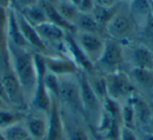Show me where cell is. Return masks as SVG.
Instances as JSON below:
<instances>
[{
    "instance_id": "36",
    "label": "cell",
    "mask_w": 153,
    "mask_h": 140,
    "mask_svg": "<svg viewBox=\"0 0 153 140\" xmlns=\"http://www.w3.org/2000/svg\"><path fill=\"white\" fill-rule=\"evenodd\" d=\"M7 108H9V105H7L4 100H2L1 98H0V110H2V109H7Z\"/></svg>"
},
{
    "instance_id": "19",
    "label": "cell",
    "mask_w": 153,
    "mask_h": 140,
    "mask_svg": "<svg viewBox=\"0 0 153 140\" xmlns=\"http://www.w3.org/2000/svg\"><path fill=\"white\" fill-rule=\"evenodd\" d=\"M74 27L76 32H88V34H94L101 36L102 26L97 22L92 14H82L79 13L78 18L74 22Z\"/></svg>"
},
{
    "instance_id": "39",
    "label": "cell",
    "mask_w": 153,
    "mask_h": 140,
    "mask_svg": "<svg viewBox=\"0 0 153 140\" xmlns=\"http://www.w3.org/2000/svg\"><path fill=\"white\" fill-rule=\"evenodd\" d=\"M151 125H152V127H153V111H152V120H151Z\"/></svg>"
},
{
    "instance_id": "28",
    "label": "cell",
    "mask_w": 153,
    "mask_h": 140,
    "mask_svg": "<svg viewBox=\"0 0 153 140\" xmlns=\"http://www.w3.org/2000/svg\"><path fill=\"white\" fill-rule=\"evenodd\" d=\"M44 84L48 93L51 94V96L58 98V95H59V85H60L59 77H57V75L47 71L44 77Z\"/></svg>"
},
{
    "instance_id": "20",
    "label": "cell",
    "mask_w": 153,
    "mask_h": 140,
    "mask_svg": "<svg viewBox=\"0 0 153 140\" xmlns=\"http://www.w3.org/2000/svg\"><path fill=\"white\" fill-rule=\"evenodd\" d=\"M18 11V10H17ZM24 18L25 20L28 22L30 24H32L34 27L42 24L43 22H46V16H45L44 11L42 10V7H40V4H36L33 5V7H26L24 10H21V11H18Z\"/></svg>"
},
{
    "instance_id": "14",
    "label": "cell",
    "mask_w": 153,
    "mask_h": 140,
    "mask_svg": "<svg viewBox=\"0 0 153 140\" xmlns=\"http://www.w3.org/2000/svg\"><path fill=\"white\" fill-rule=\"evenodd\" d=\"M36 30L38 32L39 36L41 37L44 43H51L55 46H64L65 42V32L56 24L51 22H43L42 24L36 26Z\"/></svg>"
},
{
    "instance_id": "1",
    "label": "cell",
    "mask_w": 153,
    "mask_h": 140,
    "mask_svg": "<svg viewBox=\"0 0 153 140\" xmlns=\"http://www.w3.org/2000/svg\"><path fill=\"white\" fill-rule=\"evenodd\" d=\"M7 57L12 72L23 88L26 97H32L37 84V71L34 53L7 42Z\"/></svg>"
},
{
    "instance_id": "13",
    "label": "cell",
    "mask_w": 153,
    "mask_h": 140,
    "mask_svg": "<svg viewBox=\"0 0 153 140\" xmlns=\"http://www.w3.org/2000/svg\"><path fill=\"white\" fill-rule=\"evenodd\" d=\"M123 62V50L120 44L114 40H109L105 42V47L98 63L105 68H112V71H115Z\"/></svg>"
},
{
    "instance_id": "17",
    "label": "cell",
    "mask_w": 153,
    "mask_h": 140,
    "mask_svg": "<svg viewBox=\"0 0 153 140\" xmlns=\"http://www.w3.org/2000/svg\"><path fill=\"white\" fill-rule=\"evenodd\" d=\"M130 98H131V102L133 104L135 122L137 121L142 125H151L153 108H151L146 102V100L143 99L140 96L136 95L135 93L132 96H130Z\"/></svg>"
},
{
    "instance_id": "31",
    "label": "cell",
    "mask_w": 153,
    "mask_h": 140,
    "mask_svg": "<svg viewBox=\"0 0 153 140\" xmlns=\"http://www.w3.org/2000/svg\"><path fill=\"white\" fill-rule=\"evenodd\" d=\"M120 140H140V139L135 135V133H134V131L132 129L122 127Z\"/></svg>"
},
{
    "instance_id": "3",
    "label": "cell",
    "mask_w": 153,
    "mask_h": 140,
    "mask_svg": "<svg viewBox=\"0 0 153 140\" xmlns=\"http://www.w3.org/2000/svg\"><path fill=\"white\" fill-rule=\"evenodd\" d=\"M59 81L60 85L59 95H58L59 102L64 105L72 112L78 113V114H84L78 79L72 80L71 75H69V77H59Z\"/></svg>"
},
{
    "instance_id": "30",
    "label": "cell",
    "mask_w": 153,
    "mask_h": 140,
    "mask_svg": "<svg viewBox=\"0 0 153 140\" xmlns=\"http://www.w3.org/2000/svg\"><path fill=\"white\" fill-rule=\"evenodd\" d=\"M94 7H96L94 0H82L78 7V11L82 14H91Z\"/></svg>"
},
{
    "instance_id": "40",
    "label": "cell",
    "mask_w": 153,
    "mask_h": 140,
    "mask_svg": "<svg viewBox=\"0 0 153 140\" xmlns=\"http://www.w3.org/2000/svg\"><path fill=\"white\" fill-rule=\"evenodd\" d=\"M51 1H65V0H51Z\"/></svg>"
},
{
    "instance_id": "18",
    "label": "cell",
    "mask_w": 153,
    "mask_h": 140,
    "mask_svg": "<svg viewBox=\"0 0 153 140\" xmlns=\"http://www.w3.org/2000/svg\"><path fill=\"white\" fill-rule=\"evenodd\" d=\"M132 63L133 68L152 70L153 53L145 45H138L132 51Z\"/></svg>"
},
{
    "instance_id": "10",
    "label": "cell",
    "mask_w": 153,
    "mask_h": 140,
    "mask_svg": "<svg viewBox=\"0 0 153 140\" xmlns=\"http://www.w3.org/2000/svg\"><path fill=\"white\" fill-rule=\"evenodd\" d=\"M25 125L30 137L34 140H46L47 137V114L36 111V113H30L25 115L24 118Z\"/></svg>"
},
{
    "instance_id": "6",
    "label": "cell",
    "mask_w": 153,
    "mask_h": 140,
    "mask_svg": "<svg viewBox=\"0 0 153 140\" xmlns=\"http://www.w3.org/2000/svg\"><path fill=\"white\" fill-rule=\"evenodd\" d=\"M3 87H4L5 95H7V104L14 106L15 108L22 110L25 107L26 95L23 88L18 82L17 77L12 72L11 68L7 69L1 75Z\"/></svg>"
},
{
    "instance_id": "11",
    "label": "cell",
    "mask_w": 153,
    "mask_h": 140,
    "mask_svg": "<svg viewBox=\"0 0 153 140\" xmlns=\"http://www.w3.org/2000/svg\"><path fill=\"white\" fill-rule=\"evenodd\" d=\"M105 32L112 40L127 39L132 32L131 20L123 14L117 13L105 26Z\"/></svg>"
},
{
    "instance_id": "29",
    "label": "cell",
    "mask_w": 153,
    "mask_h": 140,
    "mask_svg": "<svg viewBox=\"0 0 153 140\" xmlns=\"http://www.w3.org/2000/svg\"><path fill=\"white\" fill-rule=\"evenodd\" d=\"M67 140H90L88 134L80 127H74L67 132Z\"/></svg>"
},
{
    "instance_id": "9",
    "label": "cell",
    "mask_w": 153,
    "mask_h": 140,
    "mask_svg": "<svg viewBox=\"0 0 153 140\" xmlns=\"http://www.w3.org/2000/svg\"><path fill=\"white\" fill-rule=\"evenodd\" d=\"M15 11H16V18H17L18 25H19V28H20V30H21V34H22V36H23L24 40L26 41L28 46L36 49L37 52H40V53H42V55H44L47 51V47H46V44L44 43V41L39 36L36 28H35L32 24L28 23L25 20V18H24L17 10H15Z\"/></svg>"
},
{
    "instance_id": "7",
    "label": "cell",
    "mask_w": 153,
    "mask_h": 140,
    "mask_svg": "<svg viewBox=\"0 0 153 140\" xmlns=\"http://www.w3.org/2000/svg\"><path fill=\"white\" fill-rule=\"evenodd\" d=\"M44 59L47 71L59 77L76 75V73L80 71L76 63L66 55H45Z\"/></svg>"
},
{
    "instance_id": "2",
    "label": "cell",
    "mask_w": 153,
    "mask_h": 140,
    "mask_svg": "<svg viewBox=\"0 0 153 140\" xmlns=\"http://www.w3.org/2000/svg\"><path fill=\"white\" fill-rule=\"evenodd\" d=\"M76 79L79 82L80 94H81L84 115L92 119L96 118L97 125H98L101 115L103 113L102 102L99 99L97 94L94 93V89L91 88L89 81H88L87 74H85L84 71H79L76 73Z\"/></svg>"
},
{
    "instance_id": "8",
    "label": "cell",
    "mask_w": 153,
    "mask_h": 140,
    "mask_svg": "<svg viewBox=\"0 0 153 140\" xmlns=\"http://www.w3.org/2000/svg\"><path fill=\"white\" fill-rule=\"evenodd\" d=\"M47 137L46 140H61L64 132V122L60 111L58 98L51 96V106L47 113Z\"/></svg>"
},
{
    "instance_id": "24",
    "label": "cell",
    "mask_w": 153,
    "mask_h": 140,
    "mask_svg": "<svg viewBox=\"0 0 153 140\" xmlns=\"http://www.w3.org/2000/svg\"><path fill=\"white\" fill-rule=\"evenodd\" d=\"M121 121L123 123V127L132 129L135 125V114H134L133 104L131 102V98H128L125 104L122 106L121 110Z\"/></svg>"
},
{
    "instance_id": "43",
    "label": "cell",
    "mask_w": 153,
    "mask_h": 140,
    "mask_svg": "<svg viewBox=\"0 0 153 140\" xmlns=\"http://www.w3.org/2000/svg\"><path fill=\"white\" fill-rule=\"evenodd\" d=\"M49 1H51V0H49Z\"/></svg>"
},
{
    "instance_id": "4",
    "label": "cell",
    "mask_w": 153,
    "mask_h": 140,
    "mask_svg": "<svg viewBox=\"0 0 153 140\" xmlns=\"http://www.w3.org/2000/svg\"><path fill=\"white\" fill-rule=\"evenodd\" d=\"M107 91H108V97L121 102V100H127L130 96L133 95L134 87L131 81L126 73L120 70H115L112 72H109L106 77Z\"/></svg>"
},
{
    "instance_id": "27",
    "label": "cell",
    "mask_w": 153,
    "mask_h": 140,
    "mask_svg": "<svg viewBox=\"0 0 153 140\" xmlns=\"http://www.w3.org/2000/svg\"><path fill=\"white\" fill-rule=\"evenodd\" d=\"M132 75L134 77L135 81L138 84L146 88H150L153 86V72L152 70L148 69H140V68H133Z\"/></svg>"
},
{
    "instance_id": "38",
    "label": "cell",
    "mask_w": 153,
    "mask_h": 140,
    "mask_svg": "<svg viewBox=\"0 0 153 140\" xmlns=\"http://www.w3.org/2000/svg\"><path fill=\"white\" fill-rule=\"evenodd\" d=\"M0 59L2 60V52H1V48H0Z\"/></svg>"
},
{
    "instance_id": "5",
    "label": "cell",
    "mask_w": 153,
    "mask_h": 140,
    "mask_svg": "<svg viewBox=\"0 0 153 140\" xmlns=\"http://www.w3.org/2000/svg\"><path fill=\"white\" fill-rule=\"evenodd\" d=\"M74 37L87 59L94 65L98 63L104 50L106 41L99 35L88 34V32H76V34H74Z\"/></svg>"
},
{
    "instance_id": "23",
    "label": "cell",
    "mask_w": 153,
    "mask_h": 140,
    "mask_svg": "<svg viewBox=\"0 0 153 140\" xmlns=\"http://www.w3.org/2000/svg\"><path fill=\"white\" fill-rule=\"evenodd\" d=\"M25 115L22 114L20 111H12L9 108L0 110V130H3L14 123L23 121Z\"/></svg>"
},
{
    "instance_id": "15",
    "label": "cell",
    "mask_w": 153,
    "mask_h": 140,
    "mask_svg": "<svg viewBox=\"0 0 153 140\" xmlns=\"http://www.w3.org/2000/svg\"><path fill=\"white\" fill-rule=\"evenodd\" d=\"M39 4L42 7V10L44 11L46 19L48 22L56 24L57 26H59L60 28L67 32L68 34H76V29L74 27V25L70 24L69 22H67L58 12L57 7H56L53 1H49V0H39Z\"/></svg>"
},
{
    "instance_id": "33",
    "label": "cell",
    "mask_w": 153,
    "mask_h": 140,
    "mask_svg": "<svg viewBox=\"0 0 153 140\" xmlns=\"http://www.w3.org/2000/svg\"><path fill=\"white\" fill-rule=\"evenodd\" d=\"M117 0H94L97 7H105V9H112L115 7Z\"/></svg>"
},
{
    "instance_id": "22",
    "label": "cell",
    "mask_w": 153,
    "mask_h": 140,
    "mask_svg": "<svg viewBox=\"0 0 153 140\" xmlns=\"http://www.w3.org/2000/svg\"><path fill=\"white\" fill-rule=\"evenodd\" d=\"M53 3H55L60 15L67 22L74 25V22H76L78 15H79V11H78L76 7H74L68 0H65V1H53Z\"/></svg>"
},
{
    "instance_id": "16",
    "label": "cell",
    "mask_w": 153,
    "mask_h": 140,
    "mask_svg": "<svg viewBox=\"0 0 153 140\" xmlns=\"http://www.w3.org/2000/svg\"><path fill=\"white\" fill-rule=\"evenodd\" d=\"M130 12L136 24H142L146 27L152 15V10L149 0H130Z\"/></svg>"
},
{
    "instance_id": "26",
    "label": "cell",
    "mask_w": 153,
    "mask_h": 140,
    "mask_svg": "<svg viewBox=\"0 0 153 140\" xmlns=\"http://www.w3.org/2000/svg\"><path fill=\"white\" fill-rule=\"evenodd\" d=\"M88 81H89L90 86H91V88L94 89V93L97 94V96L99 97V99L103 102V100H104L105 98L108 97L106 79H105V77H100V75H94V80H90L89 77H88Z\"/></svg>"
},
{
    "instance_id": "25",
    "label": "cell",
    "mask_w": 153,
    "mask_h": 140,
    "mask_svg": "<svg viewBox=\"0 0 153 140\" xmlns=\"http://www.w3.org/2000/svg\"><path fill=\"white\" fill-rule=\"evenodd\" d=\"M91 14L94 17V19L97 20V22L102 27H104L105 29V26L110 21L111 18L117 14V12H115L114 7H112V9H105V7H100L96 5Z\"/></svg>"
},
{
    "instance_id": "35",
    "label": "cell",
    "mask_w": 153,
    "mask_h": 140,
    "mask_svg": "<svg viewBox=\"0 0 153 140\" xmlns=\"http://www.w3.org/2000/svg\"><path fill=\"white\" fill-rule=\"evenodd\" d=\"M140 140H153V133H149V132H145L143 133V136Z\"/></svg>"
},
{
    "instance_id": "37",
    "label": "cell",
    "mask_w": 153,
    "mask_h": 140,
    "mask_svg": "<svg viewBox=\"0 0 153 140\" xmlns=\"http://www.w3.org/2000/svg\"><path fill=\"white\" fill-rule=\"evenodd\" d=\"M70 3H72V4L74 5V7H76V9H78V7H79V4L81 3L82 0H68Z\"/></svg>"
},
{
    "instance_id": "41",
    "label": "cell",
    "mask_w": 153,
    "mask_h": 140,
    "mask_svg": "<svg viewBox=\"0 0 153 140\" xmlns=\"http://www.w3.org/2000/svg\"><path fill=\"white\" fill-rule=\"evenodd\" d=\"M25 140H34V139H32V138L30 137V138H27V139H25Z\"/></svg>"
},
{
    "instance_id": "32",
    "label": "cell",
    "mask_w": 153,
    "mask_h": 140,
    "mask_svg": "<svg viewBox=\"0 0 153 140\" xmlns=\"http://www.w3.org/2000/svg\"><path fill=\"white\" fill-rule=\"evenodd\" d=\"M14 3L17 5L18 11H21L26 7H33L39 3V0H14Z\"/></svg>"
},
{
    "instance_id": "21",
    "label": "cell",
    "mask_w": 153,
    "mask_h": 140,
    "mask_svg": "<svg viewBox=\"0 0 153 140\" xmlns=\"http://www.w3.org/2000/svg\"><path fill=\"white\" fill-rule=\"evenodd\" d=\"M0 131L4 140H25L30 138V134L23 121L14 123Z\"/></svg>"
},
{
    "instance_id": "34",
    "label": "cell",
    "mask_w": 153,
    "mask_h": 140,
    "mask_svg": "<svg viewBox=\"0 0 153 140\" xmlns=\"http://www.w3.org/2000/svg\"><path fill=\"white\" fill-rule=\"evenodd\" d=\"M0 98L2 100H4L7 104V95H5V91H4V87H3V83H2V79H1V75H0ZM9 105V104H7Z\"/></svg>"
},
{
    "instance_id": "12",
    "label": "cell",
    "mask_w": 153,
    "mask_h": 140,
    "mask_svg": "<svg viewBox=\"0 0 153 140\" xmlns=\"http://www.w3.org/2000/svg\"><path fill=\"white\" fill-rule=\"evenodd\" d=\"M65 49L68 51L69 57L76 63V65L82 69V71L88 73H91L94 71V64L87 59L85 53L82 51L78 43L76 42V39L74 34H68L65 37Z\"/></svg>"
},
{
    "instance_id": "42",
    "label": "cell",
    "mask_w": 153,
    "mask_h": 140,
    "mask_svg": "<svg viewBox=\"0 0 153 140\" xmlns=\"http://www.w3.org/2000/svg\"><path fill=\"white\" fill-rule=\"evenodd\" d=\"M149 1H150V2H151V3H152V4H153V0H149Z\"/></svg>"
}]
</instances>
